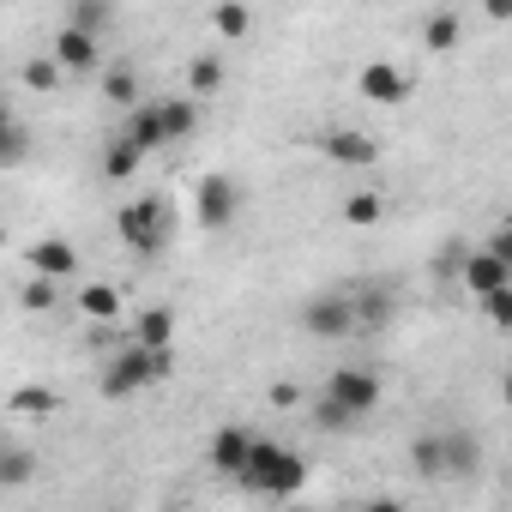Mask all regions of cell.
<instances>
[{"label": "cell", "instance_id": "cell-6", "mask_svg": "<svg viewBox=\"0 0 512 512\" xmlns=\"http://www.w3.org/2000/svg\"><path fill=\"white\" fill-rule=\"evenodd\" d=\"M193 217H199V229H229L241 217V187L229 175H205L193 187Z\"/></svg>", "mask_w": 512, "mask_h": 512}, {"label": "cell", "instance_id": "cell-31", "mask_svg": "<svg viewBox=\"0 0 512 512\" xmlns=\"http://www.w3.org/2000/svg\"><path fill=\"white\" fill-rule=\"evenodd\" d=\"M19 302H25V308H55V302H61V284H49V278H31Z\"/></svg>", "mask_w": 512, "mask_h": 512}, {"label": "cell", "instance_id": "cell-35", "mask_svg": "<svg viewBox=\"0 0 512 512\" xmlns=\"http://www.w3.org/2000/svg\"><path fill=\"white\" fill-rule=\"evenodd\" d=\"M362 512H410V506H404V500H392V494H374Z\"/></svg>", "mask_w": 512, "mask_h": 512}, {"label": "cell", "instance_id": "cell-2", "mask_svg": "<svg viewBox=\"0 0 512 512\" xmlns=\"http://www.w3.org/2000/svg\"><path fill=\"white\" fill-rule=\"evenodd\" d=\"M115 235H121V247H127V253L151 260V253H163V247H169V205H163L157 193L127 199V205L115 211Z\"/></svg>", "mask_w": 512, "mask_h": 512}, {"label": "cell", "instance_id": "cell-11", "mask_svg": "<svg viewBox=\"0 0 512 512\" xmlns=\"http://www.w3.org/2000/svg\"><path fill=\"white\" fill-rule=\"evenodd\" d=\"M356 91L368 97V103H404L410 97V79H404V67H392V61H368L362 73H356Z\"/></svg>", "mask_w": 512, "mask_h": 512}, {"label": "cell", "instance_id": "cell-21", "mask_svg": "<svg viewBox=\"0 0 512 512\" xmlns=\"http://www.w3.org/2000/svg\"><path fill=\"white\" fill-rule=\"evenodd\" d=\"M392 314H398V302H392L386 290H356V320H362V332H386Z\"/></svg>", "mask_w": 512, "mask_h": 512}, {"label": "cell", "instance_id": "cell-15", "mask_svg": "<svg viewBox=\"0 0 512 512\" xmlns=\"http://www.w3.org/2000/svg\"><path fill=\"white\" fill-rule=\"evenodd\" d=\"M410 470H416L422 482H452V476H446V434H434V428L416 434V440H410Z\"/></svg>", "mask_w": 512, "mask_h": 512}, {"label": "cell", "instance_id": "cell-20", "mask_svg": "<svg viewBox=\"0 0 512 512\" xmlns=\"http://www.w3.org/2000/svg\"><path fill=\"white\" fill-rule=\"evenodd\" d=\"M79 314L103 332L115 314H121V290H109V284H91V290H79Z\"/></svg>", "mask_w": 512, "mask_h": 512}, {"label": "cell", "instance_id": "cell-7", "mask_svg": "<svg viewBox=\"0 0 512 512\" xmlns=\"http://www.w3.org/2000/svg\"><path fill=\"white\" fill-rule=\"evenodd\" d=\"M253 446H260V434H253V428H241V422H223V428H211V446H205V458H211V470H223V476L235 482V476L247 470Z\"/></svg>", "mask_w": 512, "mask_h": 512}, {"label": "cell", "instance_id": "cell-17", "mask_svg": "<svg viewBox=\"0 0 512 512\" xmlns=\"http://www.w3.org/2000/svg\"><path fill=\"white\" fill-rule=\"evenodd\" d=\"M37 476V452L25 440H7V452H0V488H31Z\"/></svg>", "mask_w": 512, "mask_h": 512}, {"label": "cell", "instance_id": "cell-18", "mask_svg": "<svg viewBox=\"0 0 512 512\" xmlns=\"http://www.w3.org/2000/svg\"><path fill=\"white\" fill-rule=\"evenodd\" d=\"M163 103V127H169V145L193 139L199 133V97H157Z\"/></svg>", "mask_w": 512, "mask_h": 512}, {"label": "cell", "instance_id": "cell-33", "mask_svg": "<svg viewBox=\"0 0 512 512\" xmlns=\"http://www.w3.org/2000/svg\"><path fill=\"white\" fill-rule=\"evenodd\" d=\"M482 247H488V253H494V260H500V266H506V272H512V223H500V229H494V235H482Z\"/></svg>", "mask_w": 512, "mask_h": 512}, {"label": "cell", "instance_id": "cell-30", "mask_svg": "<svg viewBox=\"0 0 512 512\" xmlns=\"http://www.w3.org/2000/svg\"><path fill=\"white\" fill-rule=\"evenodd\" d=\"M49 392L43 386H25V392H13V416H49Z\"/></svg>", "mask_w": 512, "mask_h": 512}, {"label": "cell", "instance_id": "cell-8", "mask_svg": "<svg viewBox=\"0 0 512 512\" xmlns=\"http://www.w3.org/2000/svg\"><path fill=\"white\" fill-rule=\"evenodd\" d=\"M458 284L476 296V302H488V296H500V290H512V272L494 260V253L488 247H470L464 253V272H458Z\"/></svg>", "mask_w": 512, "mask_h": 512}, {"label": "cell", "instance_id": "cell-37", "mask_svg": "<svg viewBox=\"0 0 512 512\" xmlns=\"http://www.w3.org/2000/svg\"><path fill=\"white\" fill-rule=\"evenodd\" d=\"M500 398H506V404H512V368H506V380H500Z\"/></svg>", "mask_w": 512, "mask_h": 512}, {"label": "cell", "instance_id": "cell-36", "mask_svg": "<svg viewBox=\"0 0 512 512\" xmlns=\"http://www.w3.org/2000/svg\"><path fill=\"white\" fill-rule=\"evenodd\" d=\"M272 404H302V386H290V380H284V386H272Z\"/></svg>", "mask_w": 512, "mask_h": 512}, {"label": "cell", "instance_id": "cell-5", "mask_svg": "<svg viewBox=\"0 0 512 512\" xmlns=\"http://www.w3.org/2000/svg\"><path fill=\"white\" fill-rule=\"evenodd\" d=\"M326 398H332V404H344V410L362 422V416H374V410H380L386 380H380L374 368H332V374H326Z\"/></svg>", "mask_w": 512, "mask_h": 512}, {"label": "cell", "instance_id": "cell-32", "mask_svg": "<svg viewBox=\"0 0 512 512\" xmlns=\"http://www.w3.org/2000/svg\"><path fill=\"white\" fill-rule=\"evenodd\" d=\"M314 422H320V428H338V434H344V428H356V416H350L344 404H332V398H320V410H314Z\"/></svg>", "mask_w": 512, "mask_h": 512}, {"label": "cell", "instance_id": "cell-28", "mask_svg": "<svg viewBox=\"0 0 512 512\" xmlns=\"http://www.w3.org/2000/svg\"><path fill=\"white\" fill-rule=\"evenodd\" d=\"M458 37H464L458 13H434V19L422 25V43H428V49H458Z\"/></svg>", "mask_w": 512, "mask_h": 512}, {"label": "cell", "instance_id": "cell-25", "mask_svg": "<svg viewBox=\"0 0 512 512\" xmlns=\"http://www.w3.org/2000/svg\"><path fill=\"white\" fill-rule=\"evenodd\" d=\"M109 19H115V13L103 7V0H73V7H67V25H73V31H85V37H103V31H109Z\"/></svg>", "mask_w": 512, "mask_h": 512}, {"label": "cell", "instance_id": "cell-10", "mask_svg": "<svg viewBox=\"0 0 512 512\" xmlns=\"http://www.w3.org/2000/svg\"><path fill=\"white\" fill-rule=\"evenodd\" d=\"M320 151H326L332 163H344V169L380 163V145H374V133H362V127H332V133L320 139Z\"/></svg>", "mask_w": 512, "mask_h": 512}, {"label": "cell", "instance_id": "cell-14", "mask_svg": "<svg viewBox=\"0 0 512 512\" xmlns=\"http://www.w3.org/2000/svg\"><path fill=\"white\" fill-rule=\"evenodd\" d=\"M440 434H446V476H452V482L482 476V440H476L470 428H440Z\"/></svg>", "mask_w": 512, "mask_h": 512}, {"label": "cell", "instance_id": "cell-4", "mask_svg": "<svg viewBox=\"0 0 512 512\" xmlns=\"http://www.w3.org/2000/svg\"><path fill=\"white\" fill-rule=\"evenodd\" d=\"M302 332L320 338V344H338V338L362 332V320H356V290H314V296L302 302Z\"/></svg>", "mask_w": 512, "mask_h": 512}, {"label": "cell", "instance_id": "cell-34", "mask_svg": "<svg viewBox=\"0 0 512 512\" xmlns=\"http://www.w3.org/2000/svg\"><path fill=\"white\" fill-rule=\"evenodd\" d=\"M476 308H482V314H488V320H494L500 332L512 326V290H500V296H488V302H476Z\"/></svg>", "mask_w": 512, "mask_h": 512}, {"label": "cell", "instance_id": "cell-29", "mask_svg": "<svg viewBox=\"0 0 512 512\" xmlns=\"http://www.w3.org/2000/svg\"><path fill=\"white\" fill-rule=\"evenodd\" d=\"M61 79H67V73H61L55 55H31V61H25V85H31V91H55Z\"/></svg>", "mask_w": 512, "mask_h": 512}, {"label": "cell", "instance_id": "cell-3", "mask_svg": "<svg viewBox=\"0 0 512 512\" xmlns=\"http://www.w3.org/2000/svg\"><path fill=\"white\" fill-rule=\"evenodd\" d=\"M169 374V356H157V350H145V344H127V350H115L109 356V368H103V398L109 404H121V398H139L145 386H157Z\"/></svg>", "mask_w": 512, "mask_h": 512}, {"label": "cell", "instance_id": "cell-16", "mask_svg": "<svg viewBox=\"0 0 512 512\" xmlns=\"http://www.w3.org/2000/svg\"><path fill=\"white\" fill-rule=\"evenodd\" d=\"M133 344L169 356V344H175V314H169V308H139V320H133Z\"/></svg>", "mask_w": 512, "mask_h": 512}, {"label": "cell", "instance_id": "cell-26", "mask_svg": "<svg viewBox=\"0 0 512 512\" xmlns=\"http://www.w3.org/2000/svg\"><path fill=\"white\" fill-rule=\"evenodd\" d=\"M139 163H145V151H133L127 139H115V145L103 151V175H109V181H133V175H139Z\"/></svg>", "mask_w": 512, "mask_h": 512}, {"label": "cell", "instance_id": "cell-12", "mask_svg": "<svg viewBox=\"0 0 512 512\" xmlns=\"http://www.w3.org/2000/svg\"><path fill=\"white\" fill-rule=\"evenodd\" d=\"M121 139H127L133 151H145V157H151V151H163V145H169V127H163V103H157V97H145V103L127 115V133H121Z\"/></svg>", "mask_w": 512, "mask_h": 512}, {"label": "cell", "instance_id": "cell-24", "mask_svg": "<svg viewBox=\"0 0 512 512\" xmlns=\"http://www.w3.org/2000/svg\"><path fill=\"white\" fill-rule=\"evenodd\" d=\"M223 85V61L217 55H193L187 61V97H211Z\"/></svg>", "mask_w": 512, "mask_h": 512}, {"label": "cell", "instance_id": "cell-22", "mask_svg": "<svg viewBox=\"0 0 512 512\" xmlns=\"http://www.w3.org/2000/svg\"><path fill=\"white\" fill-rule=\"evenodd\" d=\"M25 151H31V127L7 109V115H0V163L19 169V163H25Z\"/></svg>", "mask_w": 512, "mask_h": 512}, {"label": "cell", "instance_id": "cell-19", "mask_svg": "<svg viewBox=\"0 0 512 512\" xmlns=\"http://www.w3.org/2000/svg\"><path fill=\"white\" fill-rule=\"evenodd\" d=\"M344 223H350V229H374V223H386V193L356 187V193L344 199Z\"/></svg>", "mask_w": 512, "mask_h": 512}, {"label": "cell", "instance_id": "cell-13", "mask_svg": "<svg viewBox=\"0 0 512 512\" xmlns=\"http://www.w3.org/2000/svg\"><path fill=\"white\" fill-rule=\"evenodd\" d=\"M31 266H37V278L67 284V278H79V247H73V241H61V235H49V241H37V247H31Z\"/></svg>", "mask_w": 512, "mask_h": 512}, {"label": "cell", "instance_id": "cell-9", "mask_svg": "<svg viewBox=\"0 0 512 512\" xmlns=\"http://www.w3.org/2000/svg\"><path fill=\"white\" fill-rule=\"evenodd\" d=\"M49 55L61 61V73H97V61H103V37H85V31H73V25H61L55 43H49Z\"/></svg>", "mask_w": 512, "mask_h": 512}, {"label": "cell", "instance_id": "cell-23", "mask_svg": "<svg viewBox=\"0 0 512 512\" xmlns=\"http://www.w3.org/2000/svg\"><path fill=\"white\" fill-rule=\"evenodd\" d=\"M103 97L133 115V109H139V73H133V67H109V73H103Z\"/></svg>", "mask_w": 512, "mask_h": 512}, {"label": "cell", "instance_id": "cell-1", "mask_svg": "<svg viewBox=\"0 0 512 512\" xmlns=\"http://www.w3.org/2000/svg\"><path fill=\"white\" fill-rule=\"evenodd\" d=\"M235 488L260 494V500H290V494L308 488V458L290 452V446H278V440H260L253 458H247V470L235 476Z\"/></svg>", "mask_w": 512, "mask_h": 512}, {"label": "cell", "instance_id": "cell-27", "mask_svg": "<svg viewBox=\"0 0 512 512\" xmlns=\"http://www.w3.org/2000/svg\"><path fill=\"white\" fill-rule=\"evenodd\" d=\"M211 31H217L223 43H241V37L253 31V13H247V7H217V13H211Z\"/></svg>", "mask_w": 512, "mask_h": 512}]
</instances>
